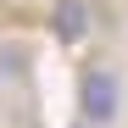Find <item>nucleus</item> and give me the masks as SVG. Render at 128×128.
Returning <instances> with one entry per match:
<instances>
[{"label": "nucleus", "mask_w": 128, "mask_h": 128, "mask_svg": "<svg viewBox=\"0 0 128 128\" xmlns=\"http://www.w3.org/2000/svg\"><path fill=\"white\" fill-rule=\"evenodd\" d=\"M95 28V6L89 0H56L50 6V34L61 39V45H84Z\"/></svg>", "instance_id": "nucleus-2"}, {"label": "nucleus", "mask_w": 128, "mask_h": 128, "mask_svg": "<svg viewBox=\"0 0 128 128\" xmlns=\"http://www.w3.org/2000/svg\"><path fill=\"white\" fill-rule=\"evenodd\" d=\"M78 128H89V122H78Z\"/></svg>", "instance_id": "nucleus-4"}, {"label": "nucleus", "mask_w": 128, "mask_h": 128, "mask_svg": "<svg viewBox=\"0 0 128 128\" xmlns=\"http://www.w3.org/2000/svg\"><path fill=\"white\" fill-rule=\"evenodd\" d=\"M28 45H17V39H0V78H28Z\"/></svg>", "instance_id": "nucleus-3"}, {"label": "nucleus", "mask_w": 128, "mask_h": 128, "mask_svg": "<svg viewBox=\"0 0 128 128\" xmlns=\"http://www.w3.org/2000/svg\"><path fill=\"white\" fill-rule=\"evenodd\" d=\"M117 112H122V84H117V72L100 67V61L84 67L78 72V117L89 122V128H106Z\"/></svg>", "instance_id": "nucleus-1"}]
</instances>
